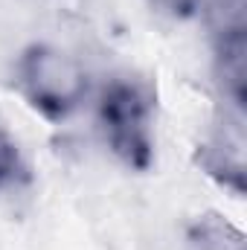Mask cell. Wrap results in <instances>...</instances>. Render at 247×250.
Instances as JSON below:
<instances>
[{"label":"cell","instance_id":"6da1fadb","mask_svg":"<svg viewBox=\"0 0 247 250\" xmlns=\"http://www.w3.org/2000/svg\"><path fill=\"white\" fill-rule=\"evenodd\" d=\"M15 87L47 123L70 120L87 96V73L76 56L53 44H29L15 62Z\"/></svg>","mask_w":247,"mask_h":250},{"label":"cell","instance_id":"5b68a950","mask_svg":"<svg viewBox=\"0 0 247 250\" xmlns=\"http://www.w3.org/2000/svg\"><path fill=\"white\" fill-rule=\"evenodd\" d=\"M32 184V169L18 140L0 123V192H21Z\"/></svg>","mask_w":247,"mask_h":250},{"label":"cell","instance_id":"277c9868","mask_svg":"<svg viewBox=\"0 0 247 250\" xmlns=\"http://www.w3.org/2000/svg\"><path fill=\"white\" fill-rule=\"evenodd\" d=\"M201 18L212 44L215 76L247 73V0H204Z\"/></svg>","mask_w":247,"mask_h":250},{"label":"cell","instance_id":"8992f818","mask_svg":"<svg viewBox=\"0 0 247 250\" xmlns=\"http://www.w3.org/2000/svg\"><path fill=\"white\" fill-rule=\"evenodd\" d=\"M189 242H192L195 250H247L245 236H242L233 224H227V221H221V218H215V215L201 218V221L192 227Z\"/></svg>","mask_w":247,"mask_h":250},{"label":"cell","instance_id":"7a4b0ae2","mask_svg":"<svg viewBox=\"0 0 247 250\" xmlns=\"http://www.w3.org/2000/svg\"><path fill=\"white\" fill-rule=\"evenodd\" d=\"M151 93L131 76H114L99 93L96 123L111 154L131 172H148L154 166L151 134Z\"/></svg>","mask_w":247,"mask_h":250},{"label":"cell","instance_id":"52a82bcc","mask_svg":"<svg viewBox=\"0 0 247 250\" xmlns=\"http://www.w3.org/2000/svg\"><path fill=\"white\" fill-rule=\"evenodd\" d=\"M145 6L169 21H195L201 18L204 0H145Z\"/></svg>","mask_w":247,"mask_h":250},{"label":"cell","instance_id":"3957f363","mask_svg":"<svg viewBox=\"0 0 247 250\" xmlns=\"http://www.w3.org/2000/svg\"><path fill=\"white\" fill-rule=\"evenodd\" d=\"M245 111H236L224 105L218 111L209 137L198 146L195 163L206 178H212L221 189H230L236 198L247 192V172H245Z\"/></svg>","mask_w":247,"mask_h":250}]
</instances>
